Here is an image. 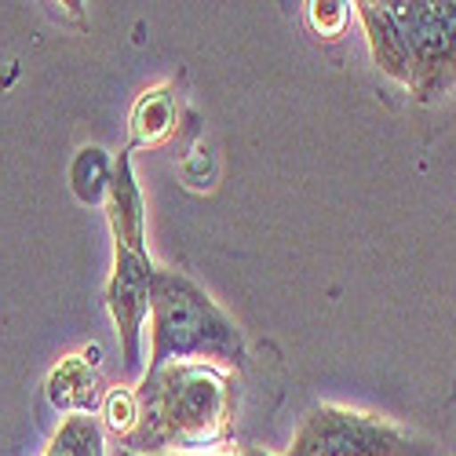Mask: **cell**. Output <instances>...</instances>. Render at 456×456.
<instances>
[{"instance_id":"6da1fadb","label":"cell","mask_w":456,"mask_h":456,"mask_svg":"<svg viewBox=\"0 0 456 456\" xmlns=\"http://www.w3.org/2000/svg\"><path fill=\"white\" fill-rule=\"evenodd\" d=\"M135 402L139 420L135 431L125 438V449L139 456H158L168 449H205L226 438L234 424L238 391L226 372L205 362H183L146 372Z\"/></svg>"},{"instance_id":"7a4b0ae2","label":"cell","mask_w":456,"mask_h":456,"mask_svg":"<svg viewBox=\"0 0 456 456\" xmlns=\"http://www.w3.org/2000/svg\"><path fill=\"white\" fill-rule=\"evenodd\" d=\"M183 362L245 365L241 329L226 318L208 292L179 271H154L150 289V365L158 372Z\"/></svg>"},{"instance_id":"3957f363","label":"cell","mask_w":456,"mask_h":456,"mask_svg":"<svg viewBox=\"0 0 456 456\" xmlns=\"http://www.w3.org/2000/svg\"><path fill=\"white\" fill-rule=\"evenodd\" d=\"M289 456H435V449L379 416L322 405L299 424Z\"/></svg>"},{"instance_id":"277c9868","label":"cell","mask_w":456,"mask_h":456,"mask_svg":"<svg viewBox=\"0 0 456 456\" xmlns=\"http://www.w3.org/2000/svg\"><path fill=\"white\" fill-rule=\"evenodd\" d=\"M412 59V81L424 92L442 88L445 73H456V4H387Z\"/></svg>"},{"instance_id":"5b68a950","label":"cell","mask_w":456,"mask_h":456,"mask_svg":"<svg viewBox=\"0 0 456 456\" xmlns=\"http://www.w3.org/2000/svg\"><path fill=\"white\" fill-rule=\"evenodd\" d=\"M154 263L146 248L113 245V274L106 285V311L118 325L125 369L135 376L142 369V329L150 318V289H154Z\"/></svg>"},{"instance_id":"8992f818","label":"cell","mask_w":456,"mask_h":456,"mask_svg":"<svg viewBox=\"0 0 456 456\" xmlns=\"http://www.w3.org/2000/svg\"><path fill=\"white\" fill-rule=\"evenodd\" d=\"M102 205H106V219H110V231H113V245L146 248V212H142V194H139L128 150L118 158V165H113Z\"/></svg>"},{"instance_id":"52a82bcc","label":"cell","mask_w":456,"mask_h":456,"mask_svg":"<svg viewBox=\"0 0 456 456\" xmlns=\"http://www.w3.org/2000/svg\"><path fill=\"white\" fill-rule=\"evenodd\" d=\"M358 15L365 22V33H369V45H372L376 62L384 66L391 77L412 81V59H409V48L402 41L395 19L387 15V4H358Z\"/></svg>"},{"instance_id":"ba28073f","label":"cell","mask_w":456,"mask_h":456,"mask_svg":"<svg viewBox=\"0 0 456 456\" xmlns=\"http://www.w3.org/2000/svg\"><path fill=\"white\" fill-rule=\"evenodd\" d=\"M99 379L95 372L88 369V362L81 354H69L62 365H55V372L48 376V398L55 409L69 412V416H77V412H88L95 409L99 402Z\"/></svg>"},{"instance_id":"9c48e42d","label":"cell","mask_w":456,"mask_h":456,"mask_svg":"<svg viewBox=\"0 0 456 456\" xmlns=\"http://www.w3.org/2000/svg\"><path fill=\"white\" fill-rule=\"evenodd\" d=\"M113 161L102 146H81L77 158L69 161V190L81 205H102L110 190Z\"/></svg>"},{"instance_id":"30bf717a","label":"cell","mask_w":456,"mask_h":456,"mask_svg":"<svg viewBox=\"0 0 456 456\" xmlns=\"http://www.w3.org/2000/svg\"><path fill=\"white\" fill-rule=\"evenodd\" d=\"M45 456H106L99 420L88 416V412L66 416V420L59 424V431L52 435Z\"/></svg>"},{"instance_id":"8fae6325","label":"cell","mask_w":456,"mask_h":456,"mask_svg":"<svg viewBox=\"0 0 456 456\" xmlns=\"http://www.w3.org/2000/svg\"><path fill=\"white\" fill-rule=\"evenodd\" d=\"M168 128H172V106H168V99H165V95L142 99L139 110H135V132H139V139L154 142V139H161Z\"/></svg>"},{"instance_id":"7c38bea8","label":"cell","mask_w":456,"mask_h":456,"mask_svg":"<svg viewBox=\"0 0 456 456\" xmlns=\"http://www.w3.org/2000/svg\"><path fill=\"white\" fill-rule=\"evenodd\" d=\"M135 420H139V402H135V391H125V387H118V391H110V398H106V424L118 431L121 438H128L132 431H135Z\"/></svg>"},{"instance_id":"4fadbf2b","label":"cell","mask_w":456,"mask_h":456,"mask_svg":"<svg viewBox=\"0 0 456 456\" xmlns=\"http://www.w3.org/2000/svg\"><path fill=\"white\" fill-rule=\"evenodd\" d=\"M311 22L318 33L336 37L347 22V4H311Z\"/></svg>"},{"instance_id":"5bb4252c","label":"cell","mask_w":456,"mask_h":456,"mask_svg":"<svg viewBox=\"0 0 456 456\" xmlns=\"http://www.w3.org/2000/svg\"><path fill=\"white\" fill-rule=\"evenodd\" d=\"M241 456H267V452H259V449H245Z\"/></svg>"},{"instance_id":"9a60e30c","label":"cell","mask_w":456,"mask_h":456,"mask_svg":"<svg viewBox=\"0 0 456 456\" xmlns=\"http://www.w3.org/2000/svg\"><path fill=\"white\" fill-rule=\"evenodd\" d=\"M118 456H139V452H128V449H118Z\"/></svg>"}]
</instances>
